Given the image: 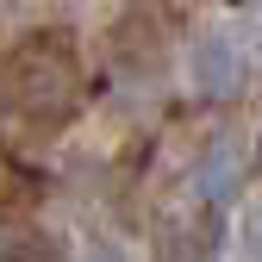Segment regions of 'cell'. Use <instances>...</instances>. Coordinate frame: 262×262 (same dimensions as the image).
<instances>
[]
</instances>
